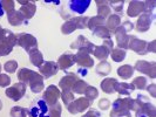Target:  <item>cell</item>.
Returning <instances> with one entry per match:
<instances>
[{
    "label": "cell",
    "mask_w": 156,
    "mask_h": 117,
    "mask_svg": "<svg viewBox=\"0 0 156 117\" xmlns=\"http://www.w3.org/2000/svg\"><path fill=\"white\" fill-rule=\"evenodd\" d=\"M75 26H76V29H86L87 25H88V20H89V16L86 15H78L73 18Z\"/></svg>",
    "instance_id": "35"
},
{
    "label": "cell",
    "mask_w": 156,
    "mask_h": 117,
    "mask_svg": "<svg viewBox=\"0 0 156 117\" xmlns=\"http://www.w3.org/2000/svg\"><path fill=\"white\" fill-rule=\"evenodd\" d=\"M9 114H11V117H26L30 115V110L23 107H13Z\"/></svg>",
    "instance_id": "36"
},
{
    "label": "cell",
    "mask_w": 156,
    "mask_h": 117,
    "mask_svg": "<svg viewBox=\"0 0 156 117\" xmlns=\"http://www.w3.org/2000/svg\"><path fill=\"white\" fill-rule=\"evenodd\" d=\"M141 104L135 98L129 96L126 98L119 97L113 102V108L109 114V117H132V111H136Z\"/></svg>",
    "instance_id": "1"
},
{
    "label": "cell",
    "mask_w": 156,
    "mask_h": 117,
    "mask_svg": "<svg viewBox=\"0 0 156 117\" xmlns=\"http://www.w3.org/2000/svg\"><path fill=\"white\" fill-rule=\"evenodd\" d=\"M28 56H30V61H31L32 64L35 66V67H38V68L41 67V64L45 62L44 55H42V53L39 50V48L35 49V50H33V52H31V53L28 54Z\"/></svg>",
    "instance_id": "28"
},
{
    "label": "cell",
    "mask_w": 156,
    "mask_h": 117,
    "mask_svg": "<svg viewBox=\"0 0 156 117\" xmlns=\"http://www.w3.org/2000/svg\"><path fill=\"white\" fill-rule=\"evenodd\" d=\"M105 25H106V19H105V18H102V16H100V15H95V16L89 18L87 28L90 29V31H93L94 28H96V27H99V26H105Z\"/></svg>",
    "instance_id": "30"
},
{
    "label": "cell",
    "mask_w": 156,
    "mask_h": 117,
    "mask_svg": "<svg viewBox=\"0 0 156 117\" xmlns=\"http://www.w3.org/2000/svg\"><path fill=\"white\" fill-rule=\"evenodd\" d=\"M154 20H155V14H154V13H146V12H143V13L139 16L137 22L134 26V28L139 32V33L148 32Z\"/></svg>",
    "instance_id": "11"
},
{
    "label": "cell",
    "mask_w": 156,
    "mask_h": 117,
    "mask_svg": "<svg viewBox=\"0 0 156 117\" xmlns=\"http://www.w3.org/2000/svg\"><path fill=\"white\" fill-rule=\"evenodd\" d=\"M121 25V15L120 14H110L107 19H106V27L109 29V32L113 34L114 31Z\"/></svg>",
    "instance_id": "25"
},
{
    "label": "cell",
    "mask_w": 156,
    "mask_h": 117,
    "mask_svg": "<svg viewBox=\"0 0 156 117\" xmlns=\"http://www.w3.org/2000/svg\"><path fill=\"white\" fill-rule=\"evenodd\" d=\"M112 70V67H110V63L107 62V61H100V63L96 64L95 67V71L98 75L100 76H107Z\"/></svg>",
    "instance_id": "29"
},
{
    "label": "cell",
    "mask_w": 156,
    "mask_h": 117,
    "mask_svg": "<svg viewBox=\"0 0 156 117\" xmlns=\"http://www.w3.org/2000/svg\"><path fill=\"white\" fill-rule=\"evenodd\" d=\"M19 4H21L23 6L20 7L19 9V12L23 14V16L27 20V21H30V19H32L34 14H35V12H37V5H35V2L34 1H19Z\"/></svg>",
    "instance_id": "15"
},
{
    "label": "cell",
    "mask_w": 156,
    "mask_h": 117,
    "mask_svg": "<svg viewBox=\"0 0 156 117\" xmlns=\"http://www.w3.org/2000/svg\"><path fill=\"white\" fill-rule=\"evenodd\" d=\"M26 117H32V116H31V114H30V115H28V116H26Z\"/></svg>",
    "instance_id": "57"
},
{
    "label": "cell",
    "mask_w": 156,
    "mask_h": 117,
    "mask_svg": "<svg viewBox=\"0 0 156 117\" xmlns=\"http://www.w3.org/2000/svg\"><path fill=\"white\" fill-rule=\"evenodd\" d=\"M135 117H156L155 105L150 102L142 104L139 109L135 111Z\"/></svg>",
    "instance_id": "21"
},
{
    "label": "cell",
    "mask_w": 156,
    "mask_h": 117,
    "mask_svg": "<svg viewBox=\"0 0 156 117\" xmlns=\"http://www.w3.org/2000/svg\"><path fill=\"white\" fill-rule=\"evenodd\" d=\"M132 84L134 86V88L136 89H140V90H144L146 87H147V78L144 76H139V77H135L132 82Z\"/></svg>",
    "instance_id": "39"
},
{
    "label": "cell",
    "mask_w": 156,
    "mask_h": 117,
    "mask_svg": "<svg viewBox=\"0 0 156 117\" xmlns=\"http://www.w3.org/2000/svg\"><path fill=\"white\" fill-rule=\"evenodd\" d=\"M12 50H13V48H12V47L7 46V45H5V43H0V57H1V56H6V55L11 54V53H12Z\"/></svg>",
    "instance_id": "45"
},
{
    "label": "cell",
    "mask_w": 156,
    "mask_h": 117,
    "mask_svg": "<svg viewBox=\"0 0 156 117\" xmlns=\"http://www.w3.org/2000/svg\"><path fill=\"white\" fill-rule=\"evenodd\" d=\"M58 66H59V69L66 71L67 69H69L72 66H74L76 63V57L75 54H72V53H66L62 54L59 59H58Z\"/></svg>",
    "instance_id": "17"
},
{
    "label": "cell",
    "mask_w": 156,
    "mask_h": 117,
    "mask_svg": "<svg viewBox=\"0 0 156 117\" xmlns=\"http://www.w3.org/2000/svg\"><path fill=\"white\" fill-rule=\"evenodd\" d=\"M144 12V1L133 0L129 2V6L127 8V15L129 18H136Z\"/></svg>",
    "instance_id": "18"
},
{
    "label": "cell",
    "mask_w": 156,
    "mask_h": 117,
    "mask_svg": "<svg viewBox=\"0 0 156 117\" xmlns=\"http://www.w3.org/2000/svg\"><path fill=\"white\" fill-rule=\"evenodd\" d=\"M108 4H109V7L113 8V11H115L116 13H121L123 11V5H125L123 0H112Z\"/></svg>",
    "instance_id": "41"
},
{
    "label": "cell",
    "mask_w": 156,
    "mask_h": 117,
    "mask_svg": "<svg viewBox=\"0 0 156 117\" xmlns=\"http://www.w3.org/2000/svg\"><path fill=\"white\" fill-rule=\"evenodd\" d=\"M147 46H148V42L146 40H141L135 35H132L130 41H129V46L128 49H132L133 52H135L136 54L139 55H146L148 54L147 52Z\"/></svg>",
    "instance_id": "13"
},
{
    "label": "cell",
    "mask_w": 156,
    "mask_h": 117,
    "mask_svg": "<svg viewBox=\"0 0 156 117\" xmlns=\"http://www.w3.org/2000/svg\"><path fill=\"white\" fill-rule=\"evenodd\" d=\"M1 6H2L4 12L7 13V12L16 9V2L12 1V0H1Z\"/></svg>",
    "instance_id": "42"
},
{
    "label": "cell",
    "mask_w": 156,
    "mask_h": 117,
    "mask_svg": "<svg viewBox=\"0 0 156 117\" xmlns=\"http://www.w3.org/2000/svg\"><path fill=\"white\" fill-rule=\"evenodd\" d=\"M126 54H127L126 50L116 47V48H113V50L110 52L109 55L114 62H121V61H123V60L126 59Z\"/></svg>",
    "instance_id": "32"
},
{
    "label": "cell",
    "mask_w": 156,
    "mask_h": 117,
    "mask_svg": "<svg viewBox=\"0 0 156 117\" xmlns=\"http://www.w3.org/2000/svg\"><path fill=\"white\" fill-rule=\"evenodd\" d=\"M110 101L108 100V98H101L100 101H99V108L101 110H107V109H109L110 108Z\"/></svg>",
    "instance_id": "47"
},
{
    "label": "cell",
    "mask_w": 156,
    "mask_h": 117,
    "mask_svg": "<svg viewBox=\"0 0 156 117\" xmlns=\"http://www.w3.org/2000/svg\"><path fill=\"white\" fill-rule=\"evenodd\" d=\"M76 57V63L81 68H92L94 67V59L90 56V54H88L86 52H78L75 54Z\"/></svg>",
    "instance_id": "20"
},
{
    "label": "cell",
    "mask_w": 156,
    "mask_h": 117,
    "mask_svg": "<svg viewBox=\"0 0 156 117\" xmlns=\"http://www.w3.org/2000/svg\"><path fill=\"white\" fill-rule=\"evenodd\" d=\"M134 67L130 64H123L117 68V75L122 80H129L134 75Z\"/></svg>",
    "instance_id": "27"
},
{
    "label": "cell",
    "mask_w": 156,
    "mask_h": 117,
    "mask_svg": "<svg viewBox=\"0 0 156 117\" xmlns=\"http://www.w3.org/2000/svg\"><path fill=\"white\" fill-rule=\"evenodd\" d=\"M60 96H61V90L54 84H51L45 89L44 95H42V100L46 102L48 107H52L59 102Z\"/></svg>",
    "instance_id": "8"
},
{
    "label": "cell",
    "mask_w": 156,
    "mask_h": 117,
    "mask_svg": "<svg viewBox=\"0 0 156 117\" xmlns=\"http://www.w3.org/2000/svg\"><path fill=\"white\" fill-rule=\"evenodd\" d=\"M89 86L88 83H87L85 80H81V78H79L78 81L73 84L72 87V91L73 94H79V95H82V94H85V90H86V88Z\"/></svg>",
    "instance_id": "34"
},
{
    "label": "cell",
    "mask_w": 156,
    "mask_h": 117,
    "mask_svg": "<svg viewBox=\"0 0 156 117\" xmlns=\"http://www.w3.org/2000/svg\"><path fill=\"white\" fill-rule=\"evenodd\" d=\"M146 88H147L148 93L151 95V97H155V96H156V90H155V89H156V84H155V83H151L150 86H147Z\"/></svg>",
    "instance_id": "51"
},
{
    "label": "cell",
    "mask_w": 156,
    "mask_h": 117,
    "mask_svg": "<svg viewBox=\"0 0 156 117\" xmlns=\"http://www.w3.org/2000/svg\"><path fill=\"white\" fill-rule=\"evenodd\" d=\"M154 8H155V1H144V12L146 13H154Z\"/></svg>",
    "instance_id": "46"
},
{
    "label": "cell",
    "mask_w": 156,
    "mask_h": 117,
    "mask_svg": "<svg viewBox=\"0 0 156 117\" xmlns=\"http://www.w3.org/2000/svg\"><path fill=\"white\" fill-rule=\"evenodd\" d=\"M85 97H86L88 101H90L93 103V101L95 98L99 97V90L93 86H88L85 90Z\"/></svg>",
    "instance_id": "37"
},
{
    "label": "cell",
    "mask_w": 156,
    "mask_h": 117,
    "mask_svg": "<svg viewBox=\"0 0 156 117\" xmlns=\"http://www.w3.org/2000/svg\"><path fill=\"white\" fill-rule=\"evenodd\" d=\"M134 70L139 71L141 74H144L150 78L156 77V63L154 61L149 62L146 60H139V61L135 62Z\"/></svg>",
    "instance_id": "6"
},
{
    "label": "cell",
    "mask_w": 156,
    "mask_h": 117,
    "mask_svg": "<svg viewBox=\"0 0 156 117\" xmlns=\"http://www.w3.org/2000/svg\"><path fill=\"white\" fill-rule=\"evenodd\" d=\"M1 109H2V102L0 100V111H1Z\"/></svg>",
    "instance_id": "55"
},
{
    "label": "cell",
    "mask_w": 156,
    "mask_h": 117,
    "mask_svg": "<svg viewBox=\"0 0 156 117\" xmlns=\"http://www.w3.org/2000/svg\"><path fill=\"white\" fill-rule=\"evenodd\" d=\"M92 32H93V34L95 36H98V38L103 40L110 39V36H112V33H110L109 29L106 26H99V27L94 28Z\"/></svg>",
    "instance_id": "31"
},
{
    "label": "cell",
    "mask_w": 156,
    "mask_h": 117,
    "mask_svg": "<svg viewBox=\"0 0 156 117\" xmlns=\"http://www.w3.org/2000/svg\"><path fill=\"white\" fill-rule=\"evenodd\" d=\"M61 111H62V108H61V104L58 102L56 104L49 107V112H48V117H61Z\"/></svg>",
    "instance_id": "40"
},
{
    "label": "cell",
    "mask_w": 156,
    "mask_h": 117,
    "mask_svg": "<svg viewBox=\"0 0 156 117\" xmlns=\"http://www.w3.org/2000/svg\"><path fill=\"white\" fill-rule=\"evenodd\" d=\"M117 80L114 77H107L105 80H102L101 83H100V87H101L102 91L106 94H114L115 93V84H116Z\"/></svg>",
    "instance_id": "24"
},
{
    "label": "cell",
    "mask_w": 156,
    "mask_h": 117,
    "mask_svg": "<svg viewBox=\"0 0 156 117\" xmlns=\"http://www.w3.org/2000/svg\"><path fill=\"white\" fill-rule=\"evenodd\" d=\"M1 68H2V66H1V63H0V71H1ZM1 74V73H0Z\"/></svg>",
    "instance_id": "56"
},
{
    "label": "cell",
    "mask_w": 156,
    "mask_h": 117,
    "mask_svg": "<svg viewBox=\"0 0 156 117\" xmlns=\"http://www.w3.org/2000/svg\"><path fill=\"white\" fill-rule=\"evenodd\" d=\"M11 83V77L7 74H0V87L1 88H7Z\"/></svg>",
    "instance_id": "44"
},
{
    "label": "cell",
    "mask_w": 156,
    "mask_h": 117,
    "mask_svg": "<svg viewBox=\"0 0 156 117\" xmlns=\"http://www.w3.org/2000/svg\"><path fill=\"white\" fill-rule=\"evenodd\" d=\"M114 48V42L112 39L103 40V43L101 46H95L93 50V55L100 61H106L107 57L109 56L110 52Z\"/></svg>",
    "instance_id": "4"
},
{
    "label": "cell",
    "mask_w": 156,
    "mask_h": 117,
    "mask_svg": "<svg viewBox=\"0 0 156 117\" xmlns=\"http://www.w3.org/2000/svg\"><path fill=\"white\" fill-rule=\"evenodd\" d=\"M18 80H19V82H23L26 86L28 84L32 93L34 94H39L42 91V89H45L42 75L40 73H37V71L28 69V68H21L19 70Z\"/></svg>",
    "instance_id": "2"
},
{
    "label": "cell",
    "mask_w": 156,
    "mask_h": 117,
    "mask_svg": "<svg viewBox=\"0 0 156 117\" xmlns=\"http://www.w3.org/2000/svg\"><path fill=\"white\" fill-rule=\"evenodd\" d=\"M87 73H88V71H87L86 68H81V67H80V68L78 69V74H76V75H78V76L79 75H81V76H86Z\"/></svg>",
    "instance_id": "52"
},
{
    "label": "cell",
    "mask_w": 156,
    "mask_h": 117,
    "mask_svg": "<svg viewBox=\"0 0 156 117\" xmlns=\"http://www.w3.org/2000/svg\"><path fill=\"white\" fill-rule=\"evenodd\" d=\"M5 32H6V28H2V27L0 26V41H1V40H2V38H4Z\"/></svg>",
    "instance_id": "53"
},
{
    "label": "cell",
    "mask_w": 156,
    "mask_h": 117,
    "mask_svg": "<svg viewBox=\"0 0 156 117\" xmlns=\"http://www.w3.org/2000/svg\"><path fill=\"white\" fill-rule=\"evenodd\" d=\"M79 80V76L75 73H66L65 76L60 78L59 88L62 90H72L73 84Z\"/></svg>",
    "instance_id": "19"
},
{
    "label": "cell",
    "mask_w": 156,
    "mask_h": 117,
    "mask_svg": "<svg viewBox=\"0 0 156 117\" xmlns=\"http://www.w3.org/2000/svg\"><path fill=\"white\" fill-rule=\"evenodd\" d=\"M95 2H96V5H98V15L107 19V18L112 14V8L109 7V4H108L109 1H100V0H96Z\"/></svg>",
    "instance_id": "26"
},
{
    "label": "cell",
    "mask_w": 156,
    "mask_h": 117,
    "mask_svg": "<svg viewBox=\"0 0 156 117\" xmlns=\"http://www.w3.org/2000/svg\"><path fill=\"white\" fill-rule=\"evenodd\" d=\"M70 48L72 49H78V52H86L88 54H93L95 45H94L93 42H90L86 36L79 35L78 39L74 40L70 43Z\"/></svg>",
    "instance_id": "9"
},
{
    "label": "cell",
    "mask_w": 156,
    "mask_h": 117,
    "mask_svg": "<svg viewBox=\"0 0 156 117\" xmlns=\"http://www.w3.org/2000/svg\"><path fill=\"white\" fill-rule=\"evenodd\" d=\"M7 14V20L9 25H12V26H20V25H28V21L25 19L23 16V14L19 12V11H11V12H7L6 13Z\"/></svg>",
    "instance_id": "22"
},
{
    "label": "cell",
    "mask_w": 156,
    "mask_h": 117,
    "mask_svg": "<svg viewBox=\"0 0 156 117\" xmlns=\"http://www.w3.org/2000/svg\"><path fill=\"white\" fill-rule=\"evenodd\" d=\"M59 66L58 63L54 61H45V62L41 64V67H39L40 74L42 75L44 78H49L52 76H54L58 74L59 71Z\"/></svg>",
    "instance_id": "14"
},
{
    "label": "cell",
    "mask_w": 156,
    "mask_h": 117,
    "mask_svg": "<svg viewBox=\"0 0 156 117\" xmlns=\"http://www.w3.org/2000/svg\"><path fill=\"white\" fill-rule=\"evenodd\" d=\"M92 105V102L88 101L86 97H80L72 102L67 105V110L72 115H76L80 112H85L87 109H89Z\"/></svg>",
    "instance_id": "10"
},
{
    "label": "cell",
    "mask_w": 156,
    "mask_h": 117,
    "mask_svg": "<svg viewBox=\"0 0 156 117\" xmlns=\"http://www.w3.org/2000/svg\"><path fill=\"white\" fill-rule=\"evenodd\" d=\"M135 90V88L132 83H127V82H119L117 81L115 84V91L119 93L121 96H129L130 94Z\"/></svg>",
    "instance_id": "23"
},
{
    "label": "cell",
    "mask_w": 156,
    "mask_h": 117,
    "mask_svg": "<svg viewBox=\"0 0 156 117\" xmlns=\"http://www.w3.org/2000/svg\"><path fill=\"white\" fill-rule=\"evenodd\" d=\"M30 114L32 117H48L49 107L42 98L34 100L30 105Z\"/></svg>",
    "instance_id": "5"
},
{
    "label": "cell",
    "mask_w": 156,
    "mask_h": 117,
    "mask_svg": "<svg viewBox=\"0 0 156 117\" xmlns=\"http://www.w3.org/2000/svg\"><path fill=\"white\" fill-rule=\"evenodd\" d=\"M60 98L62 100L63 104L67 107L68 104H70L72 102L74 101V94H73L72 90H62V91H61Z\"/></svg>",
    "instance_id": "38"
},
{
    "label": "cell",
    "mask_w": 156,
    "mask_h": 117,
    "mask_svg": "<svg viewBox=\"0 0 156 117\" xmlns=\"http://www.w3.org/2000/svg\"><path fill=\"white\" fill-rule=\"evenodd\" d=\"M82 117H101V114H100L98 110L90 109V110H88Z\"/></svg>",
    "instance_id": "49"
},
{
    "label": "cell",
    "mask_w": 156,
    "mask_h": 117,
    "mask_svg": "<svg viewBox=\"0 0 156 117\" xmlns=\"http://www.w3.org/2000/svg\"><path fill=\"white\" fill-rule=\"evenodd\" d=\"M147 52L150 53H155L156 52V41L153 40L151 42H148V46H147Z\"/></svg>",
    "instance_id": "50"
},
{
    "label": "cell",
    "mask_w": 156,
    "mask_h": 117,
    "mask_svg": "<svg viewBox=\"0 0 156 117\" xmlns=\"http://www.w3.org/2000/svg\"><path fill=\"white\" fill-rule=\"evenodd\" d=\"M26 89H27V86L25 83H23V82H16L12 87H7L5 94H6V96L9 97L12 101L18 102L25 96Z\"/></svg>",
    "instance_id": "7"
},
{
    "label": "cell",
    "mask_w": 156,
    "mask_h": 117,
    "mask_svg": "<svg viewBox=\"0 0 156 117\" xmlns=\"http://www.w3.org/2000/svg\"><path fill=\"white\" fill-rule=\"evenodd\" d=\"M114 35H115V39H116L117 48H121L123 50H127L128 46H129V41H130L132 35H129L121 25L114 31Z\"/></svg>",
    "instance_id": "12"
},
{
    "label": "cell",
    "mask_w": 156,
    "mask_h": 117,
    "mask_svg": "<svg viewBox=\"0 0 156 117\" xmlns=\"http://www.w3.org/2000/svg\"><path fill=\"white\" fill-rule=\"evenodd\" d=\"M16 39H18V45L23 48L27 52V54L38 49V40L30 33H20L16 35Z\"/></svg>",
    "instance_id": "3"
},
{
    "label": "cell",
    "mask_w": 156,
    "mask_h": 117,
    "mask_svg": "<svg viewBox=\"0 0 156 117\" xmlns=\"http://www.w3.org/2000/svg\"><path fill=\"white\" fill-rule=\"evenodd\" d=\"M5 14V12H4V9H2V6H1V0H0V18Z\"/></svg>",
    "instance_id": "54"
},
{
    "label": "cell",
    "mask_w": 156,
    "mask_h": 117,
    "mask_svg": "<svg viewBox=\"0 0 156 117\" xmlns=\"http://www.w3.org/2000/svg\"><path fill=\"white\" fill-rule=\"evenodd\" d=\"M75 29H76V26H75V22H74L73 18L66 20V21L62 23V26H61V33L65 34V35H69V34H72Z\"/></svg>",
    "instance_id": "33"
},
{
    "label": "cell",
    "mask_w": 156,
    "mask_h": 117,
    "mask_svg": "<svg viewBox=\"0 0 156 117\" xmlns=\"http://www.w3.org/2000/svg\"><path fill=\"white\" fill-rule=\"evenodd\" d=\"M4 69L6 70L7 73H9V74H13L18 69V62L16 60H9V61H7L4 64Z\"/></svg>",
    "instance_id": "43"
},
{
    "label": "cell",
    "mask_w": 156,
    "mask_h": 117,
    "mask_svg": "<svg viewBox=\"0 0 156 117\" xmlns=\"http://www.w3.org/2000/svg\"><path fill=\"white\" fill-rule=\"evenodd\" d=\"M90 4V0H72L69 2V9L75 14H85Z\"/></svg>",
    "instance_id": "16"
},
{
    "label": "cell",
    "mask_w": 156,
    "mask_h": 117,
    "mask_svg": "<svg viewBox=\"0 0 156 117\" xmlns=\"http://www.w3.org/2000/svg\"><path fill=\"white\" fill-rule=\"evenodd\" d=\"M121 26L125 28V31L127 32V33H129V32H132L134 29V23L132 22V21H129V20H126Z\"/></svg>",
    "instance_id": "48"
}]
</instances>
